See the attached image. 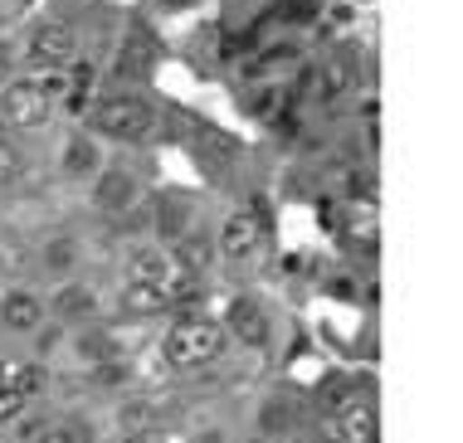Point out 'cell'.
I'll return each instance as SVG.
<instances>
[{
    "label": "cell",
    "mask_w": 463,
    "mask_h": 443,
    "mask_svg": "<svg viewBox=\"0 0 463 443\" xmlns=\"http://www.w3.org/2000/svg\"><path fill=\"white\" fill-rule=\"evenodd\" d=\"M122 307H128V312H166V293L152 287V283H128Z\"/></svg>",
    "instance_id": "13"
},
{
    "label": "cell",
    "mask_w": 463,
    "mask_h": 443,
    "mask_svg": "<svg viewBox=\"0 0 463 443\" xmlns=\"http://www.w3.org/2000/svg\"><path fill=\"white\" fill-rule=\"evenodd\" d=\"M210 259H215V249H210L205 239H185V244L176 249V263H181V273H191V278H195L200 269H205Z\"/></svg>",
    "instance_id": "15"
},
{
    "label": "cell",
    "mask_w": 463,
    "mask_h": 443,
    "mask_svg": "<svg viewBox=\"0 0 463 443\" xmlns=\"http://www.w3.org/2000/svg\"><path fill=\"white\" fill-rule=\"evenodd\" d=\"M152 127H156V112L137 93L103 98V103L93 108V132L112 137V142H142V137H152Z\"/></svg>",
    "instance_id": "2"
},
{
    "label": "cell",
    "mask_w": 463,
    "mask_h": 443,
    "mask_svg": "<svg viewBox=\"0 0 463 443\" xmlns=\"http://www.w3.org/2000/svg\"><path fill=\"white\" fill-rule=\"evenodd\" d=\"M224 332H234L240 341H249V346H264L269 341V316L254 307V302H230V316H224Z\"/></svg>",
    "instance_id": "6"
},
{
    "label": "cell",
    "mask_w": 463,
    "mask_h": 443,
    "mask_svg": "<svg viewBox=\"0 0 463 443\" xmlns=\"http://www.w3.org/2000/svg\"><path fill=\"white\" fill-rule=\"evenodd\" d=\"M171 278V259L161 249H137L132 253V263H128V283H152L161 287Z\"/></svg>",
    "instance_id": "9"
},
{
    "label": "cell",
    "mask_w": 463,
    "mask_h": 443,
    "mask_svg": "<svg viewBox=\"0 0 463 443\" xmlns=\"http://www.w3.org/2000/svg\"><path fill=\"white\" fill-rule=\"evenodd\" d=\"M0 390H10V395L30 400L34 390H40V371H34L30 361H5V365H0Z\"/></svg>",
    "instance_id": "11"
},
{
    "label": "cell",
    "mask_w": 463,
    "mask_h": 443,
    "mask_svg": "<svg viewBox=\"0 0 463 443\" xmlns=\"http://www.w3.org/2000/svg\"><path fill=\"white\" fill-rule=\"evenodd\" d=\"M54 312H59V316H93V312H98V293H93V287L69 283V287H59Z\"/></svg>",
    "instance_id": "12"
},
{
    "label": "cell",
    "mask_w": 463,
    "mask_h": 443,
    "mask_svg": "<svg viewBox=\"0 0 463 443\" xmlns=\"http://www.w3.org/2000/svg\"><path fill=\"white\" fill-rule=\"evenodd\" d=\"M0 322H5L10 332H34V326L44 322L40 297H30V293H10L5 302H0Z\"/></svg>",
    "instance_id": "8"
},
{
    "label": "cell",
    "mask_w": 463,
    "mask_h": 443,
    "mask_svg": "<svg viewBox=\"0 0 463 443\" xmlns=\"http://www.w3.org/2000/svg\"><path fill=\"white\" fill-rule=\"evenodd\" d=\"M49 443H93V429L79 419H64V424L49 429Z\"/></svg>",
    "instance_id": "17"
},
{
    "label": "cell",
    "mask_w": 463,
    "mask_h": 443,
    "mask_svg": "<svg viewBox=\"0 0 463 443\" xmlns=\"http://www.w3.org/2000/svg\"><path fill=\"white\" fill-rule=\"evenodd\" d=\"M122 73H146V49L142 44L122 49Z\"/></svg>",
    "instance_id": "20"
},
{
    "label": "cell",
    "mask_w": 463,
    "mask_h": 443,
    "mask_svg": "<svg viewBox=\"0 0 463 443\" xmlns=\"http://www.w3.org/2000/svg\"><path fill=\"white\" fill-rule=\"evenodd\" d=\"M220 351H224V326L210 322V316H191V322L171 326L161 356H166L171 371H200V365L220 361Z\"/></svg>",
    "instance_id": "1"
},
{
    "label": "cell",
    "mask_w": 463,
    "mask_h": 443,
    "mask_svg": "<svg viewBox=\"0 0 463 443\" xmlns=\"http://www.w3.org/2000/svg\"><path fill=\"white\" fill-rule=\"evenodd\" d=\"M49 98L40 93V83L34 79H10L5 88H0V118H5L10 127H40L49 118Z\"/></svg>",
    "instance_id": "4"
},
{
    "label": "cell",
    "mask_w": 463,
    "mask_h": 443,
    "mask_svg": "<svg viewBox=\"0 0 463 443\" xmlns=\"http://www.w3.org/2000/svg\"><path fill=\"white\" fill-rule=\"evenodd\" d=\"M336 429H342V443H375V438H381L375 404H371V400H352V404L342 410V419H336Z\"/></svg>",
    "instance_id": "7"
},
{
    "label": "cell",
    "mask_w": 463,
    "mask_h": 443,
    "mask_svg": "<svg viewBox=\"0 0 463 443\" xmlns=\"http://www.w3.org/2000/svg\"><path fill=\"white\" fill-rule=\"evenodd\" d=\"M128 443H142V438H128Z\"/></svg>",
    "instance_id": "22"
},
{
    "label": "cell",
    "mask_w": 463,
    "mask_h": 443,
    "mask_svg": "<svg viewBox=\"0 0 463 443\" xmlns=\"http://www.w3.org/2000/svg\"><path fill=\"white\" fill-rule=\"evenodd\" d=\"M259 244H264V220H259V214L240 210V214H230V220H224L220 253H224L230 263H244V259H254V253H259Z\"/></svg>",
    "instance_id": "5"
},
{
    "label": "cell",
    "mask_w": 463,
    "mask_h": 443,
    "mask_svg": "<svg viewBox=\"0 0 463 443\" xmlns=\"http://www.w3.org/2000/svg\"><path fill=\"white\" fill-rule=\"evenodd\" d=\"M64 171H69V175H89V171H98V146L89 142V137H73V142H69V151H64Z\"/></svg>",
    "instance_id": "14"
},
{
    "label": "cell",
    "mask_w": 463,
    "mask_h": 443,
    "mask_svg": "<svg viewBox=\"0 0 463 443\" xmlns=\"http://www.w3.org/2000/svg\"><path fill=\"white\" fill-rule=\"evenodd\" d=\"M20 414H24V400L10 395V390H0V424H15Z\"/></svg>",
    "instance_id": "19"
},
{
    "label": "cell",
    "mask_w": 463,
    "mask_h": 443,
    "mask_svg": "<svg viewBox=\"0 0 463 443\" xmlns=\"http://www.w3.org/2000/svg\"><path fill=\"white\" fill-rule=\"evenodd\" d=\"M79 54V40H73V30L64 20H44L30 30V44H24V59L34 63V69H64V63Z\"/></svg>",
    "instance_id": "3"
},
{
    "label": "cell",
    "mask_w": 463,
    "mask_h": 443,
    "mask_svg": "<svg viewBox=\"0 0 463 443\" xmlns=\"http://www.w3.org/2000/svg\"><path fill=\"white\" fill-rule=\"evenodd\" d=\"M137 200V181L128 171H103V181H98V205L112 210V214H122Z\"/></svg>",
    "instance_id": "10"
},
{
    "label": "cell",
    "mask_w": 463,
    "mask_h": 443,
    "mask_svg": "<svg viewBox=\"0 0 463 443\" xmlns=\"http://www.w3.org/2000/svg\"><path fill=\"white\" fill-rule=\"evenodd\" d=\"M10 69H15V44H10V40H0V88L10 83Z\"/></svg>",
    "instance_id": "21"
},
{
    "label": "cell",
    "mask_w": 463,
    "mask_h": 443,
    "mask_svg": "<svg viewBox=\"0 0 463 443\" xmlns=\"http://www.w3.org/2000/svg\"><path fill=\"white\" fill-rule=\"evenodd\" d=\"M73 259H79V249H73V239H54V244L44 249V269H54V273L73 269Z\"/></svg>",
    "instance_id": "16"
},
{
    "label": "cell",
    "mask_w": 463,
    "mask_h": 443,
    "mask_svg": "<svg viewBox=\"0 0 463 443\" xmlns=\"http://www.w3.org/2000/svg\"><path fill=\"white\" fill-rule=\"evenodd\" d=\"M15 175H20V151L10 146V142H0V190L15 181Z\"/></svg>",
    "instance_id": "18"
}]
</instances>
